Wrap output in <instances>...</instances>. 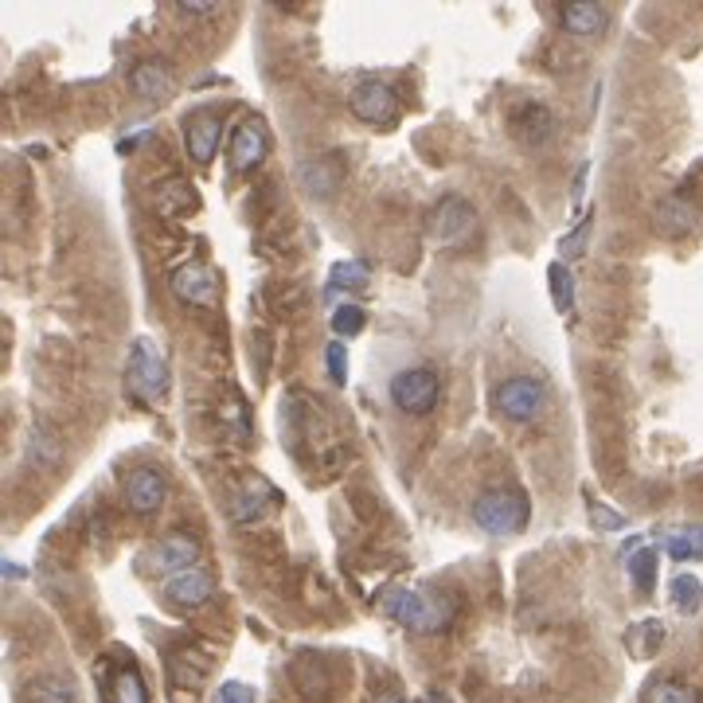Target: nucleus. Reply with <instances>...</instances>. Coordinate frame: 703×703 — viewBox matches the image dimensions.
<instances>
[{
  "instance_id": "obj_1",
  "label": "nucleus",
  "mask_w": 703,
  "mask_h": 703,
  "mask_svg": "<svg viewBox=\"0 0 703 703\" xmlns=\"http://www.w3.org/2000/svg\"><path fill=\"white\" fill-rule=\"evenodd\" d=\"M383 609L399 626L411 629V634H442V629H450V621H454L457 614L454 598L442 594L437 586H403V591H391Z\"/></svg>"
},
{
  "instance_id": "obj_2",
  "label": "nucleus",
  "mask_w": 703,
  "mask_h": 703,
  "mask_svg": "<svg viewBox=\"0 0 703 703\" xmlns=\"http://www.w3.org/2000/svg\"><path fill=\"white\" fill-rule=\"evenodd\" d=\"M532 516V505H528V493L508 485V489H489L480 493L477 505H473V523H477L480 532L489 536H516L523 532V523Z\"/></svg>"
},
{
  "instance_id": "obj_3",
  "label": "nucleus",
  "mask_w": 703,
  "mask_h": 703,
  "mask_svg": "<svg viewBox=\"0 0 703 703\" xmlns=\"http://www.w3.org/2000/svg\"><path fill=\"white\" fill-rule=\"evenodd\" d=\"M548 407V387L536 376H512L493 391V411L508 422H536Z\"/></svg>"
},
{
  "instance_id": "obj_4",
  "label": "nucleus",
  "mask_w": 703,
  "mask_h": 703,
  "mask_svg": "<svg viewBox=\"0 0 703 703\" xmlns=\"http://www.w3.org/2000/svg\"><path fill=\"white\" fill-rule=\"evenodd\" d=\"M391 403L407 414H430L437 407V394H442V379L434 368H403L394 371L391 383H387Z\"/></svg>"
},
{
  "instance_id": "obj_5",
  "label": "nucleus",
  "mask_w": 703,
  "mask_h": 703,
  "mask_svg": "<svg viewBox=\"0 0 703 703\" xmlns=\"http://www.w3.org/2000/svg\"><path fill=\"white\" fill-rule=\"evenodd\" d=\"M473 227H477V212L462 196H442L426 212V235L437 247H457V242L469 239Z\"/></svg>"
},
{
  "instance_id": "obj_6",
  "label": "nucleus",
  "mask_w": 703,
  "mask_h": 703,
  "mask_svg": "<svg viewBox=\"0 0 703 703\" xmlns=\"http://www.w3.org/2000/svg\"><path fill=\"white\" fill-rule=\"evenodd\" d=\"M126 376H129V387H133V394H138L141 403H156V399L169 394V364L156 356L149 340L133 344V360H129Z\"/></svg>"
},
{
  "instance_id": "obj_7",
  "label": "nucleus",
  "mask_w": 703,
  "mask_h": 703,
  "mask_svg": "<svg viewBox=\"0 0 703 703\" xmlns=\"http://www.w3.org/2000/svg\"><path fill=\"white\" fill-rule=\"evenodd\" d=\"M172 293L184 301V305H199V310H212L219 305V274H215L207 262L192 258V262H181L169 278Z\"/></svg>"
},
{
  "instance_id": "obj_8",
  "label": "nucleus",
  "mask_w": 703,
  "mask_h": 703,
  "mask_svg": "<svg viewBox=\"0 0 703 703\" xmlns=\"http://www.w3.org/2000/svg\"><path fill=\"white\" fill-rule=\"evenodd\" d=\"M348 106L368 126H391L399 118V95L387 83H379V78H368V83L356 86L348 95Z\"/></svg>"
},
{
  "instance_id": "obj_9",
  "label": "nucleus",
  "mask_w": 703,
  "mask_h": 703,
  "mask_svg": "<svg viewBox=\"0 0 703 703\" xmlns=\"http://www.w3.org/2000/svg\"><path fill=\"white\" fill-rule=\"evenodd\" d=\"M121 497H126V508L138 516H153L164 508V497H169V485H164L161 469H133L121 485Z\"/></svg>"
},
{
  "instance_id": "obj_10",
  "label": "nucleus",
  "mask_w": 703,
  "mask_h": 703,
  "mask_svg": "<svg viewBox=\"0 0 703 703\" xmlns=\"http://www.w3.org/2000/svg\"><path fill=\"white\" fill-rule=\"evenodd\" d=\"M219 138H224V118H219L215 110H196V113L184 118V145H188V156L196 164L215 161Z\"/></svg>"
},
{
  "instance_id": "obj_11",
  "label": "nucleus",
  "mask_w": 703,
  "mask_h": 703,
  "mask_svg": "<svg viewBox=\"0 0 703 703\" xmlns=\"http://www.w3.org/2000/svg\"><path fill=\"white\" fill-rule=\"evenodd\" d=\"M270 153V133L267 126L258 118H247L239 129L231 133V149H227V156H231V169L235 172H250L258 169V164L267 161Z\"/></svg>"
},
{
  "instance_id": "obj_12",
  "label": "nucleus",
  "mask_w": 703,
  "mask_h": 703,
  "mask_svg": "<svg viewBox=\"0 0 703 703\" xmlns=\"http://www.w3.org/2000/svg\"><path fill=\"white\" fill-rule=\"evenodd\" d=\"M196 559H199V543H196V536H188V532L164 536V540L149 551V566L161 571V575H184V571L196 566Z\"/></svg>"
},
{
  "instance_id": "obj_13",
  "label": "nucleus",
  "mask_w": 703,
  "mask_h": 703,
  "mask_svg": "<svg viewBox=\"0 0 703 703\" xmlns=\"http://www.w3.org/2000/svg\"><path fill=\"white\" fill-rule=\"evenodd\" d=\"M508 126L523 145H548L551 133H555V113L543 102H516L512 113H508Z\"/></svg>"
},
{
  "instance_id": "obj_14",
  "label": "nucleus",
  "mask_w": 703,
  "mask_h": 703,
  "mask_svg": "<svg viewBox=\"0 0 703 703\" xmlns=\"http://www.w3.org/2000/svg\"><path fill=\"white\" fill-rule=\"evenodd\" d=\"M164 598H169L172 606L199 609V606H207V602L215 598V578L207 575L204 566H192V571H184V575H172L169 583H164Z\"/></svg>"
},
{
  "instance_id": "obj_15",
  "label": "nucleus",
  "mask_w": 703,
  "mask_h": 703,
  "mask_svg": "<svg viewBox=\"0 0 703 703\" xmlns=\"http://www.w3.org/2000/svg\"><path fill=\"white\" fill-rule=\"evenodd\" d=\"M129 90L145 102H161L176 90V75L164 60H141L138 67L129 71Z\"/></svg>"
},
{
  "instance_id": "obj_16",
  "label": "nucleus",
  "mask_w": 703,
  "mask_h": 703,
  "mask_svg": "<svg viewBox=\"0 0 703 703\" xmlns=\"http://www.w3.org/2000/svg\"><path fill=\"white\" fill-rule=\"evenodd\" d=\"M298 181L310 196L328 199V196H336L344 184V161L340 156H310V161L298 169Z\"/></svg>"
},
{
  "instance_id": "obj_17",
  "label": "nucleus",
  "mask_w": 703,
  "mask_h": 703,
  "mask_svg": "<svg viewBox=\"0 0 703 703\" xmlns=\"http://www.w3.org/2000/svg\"><path fill=\"white\" fill-rule=\"evenodd\" d=\"M559 20L578 40H594V35H602L609 28V9L606 4H594V0H575V4L559 9Z\"/></svg>"
},
{
  "instance_id": "obj_18",
  "label": "nucleus",
  "mask_w": 703,
  "mask_h": 703,
  "mask_svg": "<svg viewBox=\"0 0 703 703\" xmlns=\"http://www.w3.org/2000/svg\"><path fill=\"white\" fill-rule=\"evenodd\" d=\"M652 219H657V231L669 235V239H680V235H688L695 224H700V207L692 204L688 196H664L661 204H657V212H652Z\"/></svg>"
},
{
  "instance_id": "obj_19",
  "label": "nucleus",
  "mask_w": 703,
  "mask_h": 703,
  "mask_svg": "<svg viewBox=\"0 0 703 703\" xmlns=\"http://www.w3.org/2000/svg\"><path fill=\"white\" fill-rule=\"evenodd\" d=\"M20 703H83L75 680L60 677V672H43V677H32L20 692Z\"/></svg>"
},
{
  "instance_id": "obj_20",
  "label": "nucleus",
  "mask_w": 703,
  "mask_h": 703,
  "mask_svg": "<svg viewBox=\"0 0 703 703\" xmlns=\"http://www.w3.org/2000/svg\"><path fill=\"white\" fill-rule=\"evenodd\" d=\"M641 703H703V695L680 677H652L641 688Z\"/></svg>"
},
{
  "instance_id": "obj_21",
  "label": "nucleus",
  "mask_w": 703,
  "mask_h": 703,
  "mask_svg": "<svg viewBox=\"0 0 703 703\" xmlns=\"http://www.w3.org/2000/svg\"><path fill=\"white\" fill-rule=\"evenodd\" d=\"M207 669H212V661L207 657H199V652H172L169 657V680L176 688H199L207 677Z\"/></svg>"
},
{
  "instance_id": "obj_22",
  "label": "nucleus",
  "mask_w": 703,
  "mask_h": 703,
  "mask_svg": "<svg viewBox=\"0 0 703 703\" xmlns=\"http://www.w3.org/2000/svg\"><path fill=\"white\" fill-rule=\"evenodd\" d=\"M196 207V188L181 176H172V181L156 184V212L161 215H184Z\"/></svg>"
},
{
  "instance_id": "obj_23",
  "label": "nucleus",
  "mask_w": 703,
  "mask_h": 703,
  "mask_svg": "<svg viewBox=\"0 0 703 703\" xmlns=\"http://www.w3.org/2000/svg\"><path fill=\"white\" fill-rule=\"evenodd\" d=\"M664 551H669L677 563L703 559V523H692V528H677V532H669L664 536Z\"/></svg>"
},
{
  "instance_id": "obj_24",
  "label": "nucleus",
  "mask_w": 703,
  "mask_h": 703,
  "mask_svg": "<svg viewBox=\"0 0 703 703\" xmlns=\"http://www.w3.org/2000/svg\"><path fill=\"white\" fill-rule=\"evenodd\" d=\"M110 703H149V688H145V680H141V672L133 669V664H126V669L113 672Z\"/></svg>"
},
{
  "instance_id": "obj_25",
  "label": "nucleus",
  "mask_w": 703,
  "mask_h": 703,
  "mask_svg": "<svg viewBox=\"0 0 703 703\" xmlns=\"http://www.w3.org/2000/svg\"><path fill=\"white\" fill-rule=\"evenodd\" d=\"M626 645L637 652V657H649V652H657L664 645V621L649 618V621H641V626H634L626 634Z\"/></svg>"
},
{
  "instance_id": "obj_26",
  "label": "nucleus",
  "mask_w": 703,
  "mask_h": 703,
  "mask_svg": "<svg viewBox=\"0 0 703 703\" xmlns=\"http://www.w3.org/2000/svg\"><path fill=\"white\" fill-rule=\"evenodd\" d=\"M371 278L368 262H360V258H352V262H336L333 274H328V290H364Z\"/></svg>"
},
{
  "instance_id": "obj_27",
  "label": "nucleus",
  "mask_w": 703,
  "mask_h": 703,
  "mask_svg": "<svg viewBox=\"0 0 703 703\" xmlns=\"http://www.w3.org/2000/svg\"><path fill=\"white\" fill-rule=\"evenodd\" d=\"M672 594V606L680 609V614H695V609L703 606V583L695 575H677L669 586Z\"/></svg>"
},
{
  "instance_id": "obj_28",
  "label": "nucleus",
  "mask_w": 703,
  "mask_h": 703,
  "mask_svg": "<svg viewBox=\"0 0 703 703\" xmlns=\"http://www.w3.org/2000/svg\"><path fill=\"white\" fill-rule=\"evenodd\" d=\"M548 278H551V298H555V310L559 313L575 310V278H571L566 262H551Z\"/></svg>"
},
{
  "instance_id": "obj_29",
  "label": "nucleus",
  "mask_w": 703,
  "mask_h": 703,
  "mask_svg": "<svg viewBox=\"0 0 703 703\" xmlns=\"http://www.w3.org/2000/svg\"><path fill=\"white\" fill-rule=\"evenodd\" d=\"M629 578H634L637 591L649 594L652 583H657V551H652V548H637L634 555H629Z\"/></svg>"
},
{
  "instance_id": "obj_30",
  "label": "nucleus",
  "mask_w": 703,
  "mask_h": 703,
  "mask_svg": "<svg viewBox=\"0 0 703 703\" xmlns=\"http://www.w3.org/2000/svg\"><path fill=\"white\" fill-rule=\"evenodd\" d=\"M364 321H368V313H364L360 305H348V301H344V305H336L333 310V333L336 336H356L364 328Z\"/></svg>"
},
{
  "instance_id": "obj_31",
  "label": "nucleus",
  "mask_w": 703,
  "mask_h": 703,
  "mask_svg": "<svg viewBox=\"0 0 703 703\" xmlns=\"http://www.w3.org/2000/svg\"><path fill=\"white\" fill-rule=\"evenodd\" d=\"M267 512V505H262V500L255 497V485H250L247 493H239V497H235V508H231V516L239 523H250V520H258V516Z\"/></svg>"
},
{
  "instance_id": "obj_32",
  "label": "nucleus",
  "mask_w": 703,
  "mask_h": 703,
  "mask_svg": "<svg viewBox=\"0 0 703 703\" xmlns=\"http://www.w3.org/2000/svg\"><path fill=\"white\" fill-rule=\"evenodd\" d=\"M591 523H594V528H602V532H618V528H626V516L609 512L606 505L591 500Z\"/></svg>"
},
{
  "instance_id": "obj_33",
  "label": "nucleus",
  "mask_w": 703,
  "mask_h": 703,
  "mask_svg": "<svg viewBox=\"0 0 703 703\" xmlns=\"http://www.w3.org/2000/svg\"><path fill=\"white\" fill-rule=\"evenodd\" d=\"M586 231H591V215H583V219L575 224V231H571V235L563 239V255H566V258H578V255H583Z\"/></svg>"
},
{
  "instance_id": "obj_34",
  "label": "nucleus",
  "mask_w": 703,
  "mask_h": 703,
  "mask_svg": "<svg viewBox=\"0 0 703 703\" xmlns=\"http://www.w3.org/2000/svg\"><path fill=\"white\" fill-rule=\"evenodd\" d=\"M325 360H328V376H333L336 383H344V379H348V368H344V344L340 340L328 344Z\"/></svg>"
},
{
  "instance_id": "obj_35",
  "label": "nucleus",
  "mask_w": 703,
  "mask_h": 703,
  "mask_svg": "<svg viewBox=\"0 0 703 703\" xmlns=\"http://www.w3.org/2000/svg\"><path fill=\"white\" fill-rule=\"evenodd\" d=\"M219 703H255V688L239 684V680H231V684L219 688Z\"/></svg>"
},
{
  "instance_id": "obj_36",
  "label": "nucleus",
  "mask_w": 703,
  "mask_h": 703,
  "mask_svg": "<svg viewBox=\"0 0 703 703\" xmlns=\"http://www.w3.org/2000/svg\"><path fill=\"white\" fill-rule=\"evenodd\" d=\"M176 9L188 12V17H212V12H219V4L215 0H181Z\"/></svg>"
},
{
  "instance_id": "obj_37",
  "label": "nucleus",
  "mask_w": 703,
  "mask_h": 703,
  "mask_svg": "<svg viewBox=\"0 0 703 703\" xmlns=\"http://www.w3.org/2000/svg\"><path fill=\"white\" fill-rule=\"evenodd\" d=\"M419 703H450V700H446V695H442V692H426Z\"/></svg>"
},
{
  "instance_id": "obj_38",
  "label": "nucleus",
  "mask_w": 703,
  "mask_h": 703,
  "mask_svg": "<svg viewBox=\"0 0 703 703\" xmlns=\"http://www.w3.org/2000/svg\"><path fill=\"white\" fill-rule=\"evenodd\" d=\"M376 703H403V700H399V695H379Z\"/></svg>"
}]
</instances>
